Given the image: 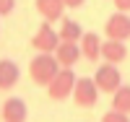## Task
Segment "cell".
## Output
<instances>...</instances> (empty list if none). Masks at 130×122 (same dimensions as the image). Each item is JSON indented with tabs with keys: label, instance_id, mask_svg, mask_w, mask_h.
<instances>
[{
	"label": "cell",
	"instance_id": "cell-1",
	"mask_svg": "<svg viewBox=\"0 0 130 122\" xmlns=\"http://www.w3.org/2000/svg\"><path fill=\"white\" fill-rule=\"evenodd\" d=\"M57 73H60V62L52 52H37V57H31L29 62V78L34 81V86L47 88Z\"/></svg>",
	"mask_w": 130,
	"mask_h": 122
},
{
	"label": "cell",
	"instance_id": "cell-2",
	"mask_svg": "<svg viewBox=\"0 0 130 122\" xmlns=\"http://www.w3.org/2000/svg\"><path fill=\"white\" fill-rule=\"evenodd\" d=\"M75 73L73 68H60V73L52 78V83L47 86V96L52 101H65V99L73 96V88H75Z\"/></svg>",
	"mask_w": 130,
	"mask_h": 122
},
{
	"label": "cell",
	"instance_id": "cell-3",
	"mask_svg": "<svg viewBox=\"0 0 130 122\" xmlns=\"http://www.w3.org/2000/svg\"><path fill=\"white\" fill-rule=\"evenodd\" d=\"M99 94L102 91H99V86H96L94 78H78L75 81V88H73V101L81 109H91V107H96Z\"/></svg>",
	"mask_w": 130,
	"mask_h": 122
},
{
	"label": "cell",
	"instance_id": "cell-4",
	"mask_svg": "<svg viewBox=\"0 0 130 122\" xmlns=\"http://www.w3.org/2000/svg\"><path fill=\"white\" fill-rule=\"evenodd\" d=\"M31 47H34L37 52H52V55H55V49L60 47V34L52 29L50 21H44V24L34 31V37H31Z\"/></svg>",
	"mask_w": 130,
	"mask_h": 122
},
{
	"label": "cell",
	"instance_id": "cell-5",
	"mask_svg": "<svg viewBox=\"0 0 130 122\" xmlns=\"http://www.w3.org/2000/svg\"><path fill=\"white\" fill-rule=\"evenodd\" d=\"M94 81H96V86H99L102 94H115L117 88L122 86V75H120V70H117V65L107 62V65H99V70L94 73Z\"/></svg>",
	"mask_w": 130,
	"mask_h": 122
},
{
	"label": "cell",
	"instance_id": "cell-6",
	"mask_svg": "<svg viewBox=\"0 0 130 122\" xmlns=\"http://www.w3.org/2000/svg\"><path fill=\"white\" fill-rule=\"evenodd\" d=\"M104 37L107 39H117V42H127L130 39V16L115 10L104 24Z\"/></svg>",
	"mask_w": 130,
	"mask_h": 122
},
{
	"label": "cell",
	"instance_id": "cell-7",
	"mask_svg": "<svg viewBox=\"0 0 130 122\" xmlns=\"http://www.w3.org/2000/svg\"><path fill=\"white\" fill-rule=\"evenodd\" d=\"M0 119L3 122H26L29 119V107L21 96H10L3 101V109H0Z\"/></svg>",
	"mask_w": 130,
	"mask_h": 122
},
{
	"label": "cell",
	"instance_id": "cell-8",
	"mask_svg": "<svg viewBox=\"0 0 130 122\" xmlns=\"http://www.w3.org/2000/svg\"><path fill=\"white\" fill-rule=\"evenodd\" d=\"M34 8H37V13L44 18V21H60L62 13H65V3L62 0H34Z\"/></svg>",
	"mask_w": 130,
	"mask_h": 122
},
{
	"label": "cell",
	"instance_id": "cell-9",
	"mask_svg": "<svg viewBox=\"0 0 130 122\" xmlns=\"http://www.w3.org/2000/svg\"><path fill=\"white\" fill-rule=\"evenodd\" d=\"M102 57H104V62L120 65V62L127 57V47H125V42H117V39H104V42H102Z\"/></svg>",
	"mask_w": 130,
	"mask_h": 122
},
{
	"label": "cell",
	"instance_id": "cell-10",
	"mask_svg": "<svg viewBox=\"0 0 130 122\" xmlns=\"http://www.w3.org/2000/svg\"><path fill=\"white\" fill-rule=\"evenodd\" d=\"M81 55L89 62H96L102 57V39L99 34H94V31H83V37H81Z\"/></svg>",
	"mask_w": 130,
	"mask_h": 122
},
{
	"label": "cell",
	"instance_id": "cell-11",
	"mask_svg": "<svg viewBox=\"0 0 130 122\" xmlns=\"http://www.w3.org/2000/svg\"><path fill=\"white\" fill-rule=\"evenodd\" d=\"M55 57L62 68H73L81 57V44L78 42H60V47L55 49Z\"/></svg>",
	"mask_w": 130,
	"mask_h": 122
},
{
	"label": "cell",
	"instance_id": "cell-12",
	"mask_svg": "<svg viewBox=\"0 0 130 122\" xmlns=\"http://www.w3.org/2000/svg\"><path fill=\"white\" fill-rule=\"evenodd\" d=\"M21 78V70L13 60H0V91H10Z\"/></svg>",
	"mask_w": 130,
	"mask_h": 122
},
{
	"label": "cell",
	"instance_id": "cell-13",
	"mask_svg": "<svg viewBox=\"0 0 130 122\" xmlns=\"http://www.w3.org/2000/svg\"><path fill=\"white\" fill-rule=\"evenodd\" d=\"M60 42H81L83 37V31H81V24L78 21H73V18H65L62 24H60Z\"/></svg>",
	"mask_w": 130,
	"mask_h": 122
},
{
	"label": "cell",
	"instance_id": "cell-14",
	"mask_svg": "<svg viewBox=\"0 0 130 122\" xmlns=\"http://www.w3.org/2000/svg\"><path fill=\"white\" fill-rule=\"evenodd\" d=\"M112 109L130 114V86H120V88L112 94Z\"/></svg>",
	"mask_w": 130,
	"mask_h": 122
},
{
	"label": "cell",
	"instance_id": "cell-15",
	"mask_svg": "<svg viewBox=\"0 0 130 122\" xmlns=\"http://www.w3.org/2000/svg\"><path fill=\"white\" fill-rule=\"evenodd\" d=\"M102 122H130V117L125 112H117V109H109L107 114H102Z\"/></svg>",
	"mask_w": 130,
	"mask_h": 122
},
{
	"label": "cell",
	"instance_id": "cell-16",
	"mask_svg": "<svg viewBox=\"0 0 130 122\" xmlns=\"http://www.w3.org/2000/svg\"><path fill=\"white\" fill-rule=\"evenodd\" d=\"M13 8H16V0H0V18L13 13Z\"/></svg>",
	"mask_w": 130,
	"mask_h": 122
},
{
	"label": "cell",
	"instance_id": "cell-17",
	"mask_svg": "<svg viewBox=\"0 0 130 122\" xmlns=\"http://www.w3.org/2000/svg\"><path fill=\"white\" fill-rule=\"evenodd\" d=\"M115 3V10H120V13H130V0H112Z\"/></svg>",
	"mask_w": 130,
	"mask_h": 122
},
{
	"label": "cell",
	"instance_id": "cell-18",
	"mask_svg": "<svg viewBox=\"0 0 130 122\" xmlns=\"http://www.w3.org/2000/svg\"><path fill=\"white\" fill-rule=\"evenodd\" d=\"M62 3H65V8H81L86 0H62Z\"/></svg>",
	"mask_w": 130,
	"mask_h": 122
}]
</instances>
